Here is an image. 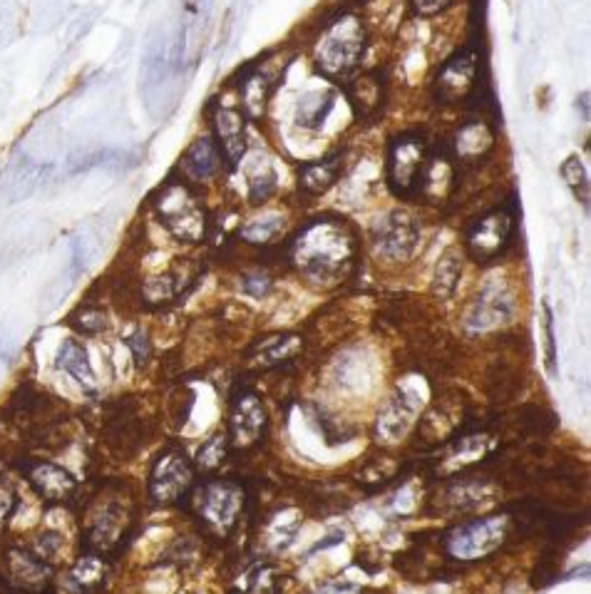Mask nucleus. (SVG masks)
Returning a JSON list of instances; mask_svg holds the SVG:
<instances>
[{
	"mask_svg": "<svg viewBox=\"0 0 591 594\" xmlns=\"http://www.w3.org/2000/svg\"><path fill=\"white\" fill-rule=\"evenodd\" d=\"M460 279H462L460 256H457L455 249H447V252L440 256L438 266H435L433 291L440 296V299H450V296L455 294Z\"/></svg>",
	"mask_w": 591,
	"mask_h": 594,
	"instance_id": "obj_25",
	"label": "nucleus"
},
{
	"mask_svg": "<svg viewBox=\"0 0 591 594\" xmlns=\"http://www.w3.org/2000/svg\"><path fill=\"white\" fill-rule=\"evenodd\" d=\"M562 179L567 182V187L572 189L574 197L582 199L584 207H589V174L584 170L582 160L577 155L567 157L562 165Z\"/></svg>",
	"mask_w": 591,
	"mask_h": 594,
	"instance_id": "obj_31",
	"label": "nucleus"
},
{
	"mask_svg": "<svg viewBox=\"0 0 591 594\" xmlns=\"http://www.w3.org/2000/svg\"><path fill=\"white\" fill-rule=\"evenodd\" d=\"M244 508V490L231 483H207L197 495V510L204 522L217 530H229Z\"/></svg>",
	"mask_w": 591,
	"mask_h": 594,
	"instance_id": "obj_9",
	"label": "nucleus"
},
{
	"mask_svg": "<svg viewBox=\"0 0 591 594\" xmlns=\"http://www.w3.org/2000/svg\"><path fill=\"white\" fill-rule=\"evenodd\" d=\"M25 478H28V483L33 485V490L45 503H65L77 490L73 473H68V470L55 463H45V460L30 463L25 468Z\"/></svg>",
	"mask_w": 591,
	"mask_h": 594,
	"instance_id": "obj_13",
	"label": "nucleus"
},
{
	"mask_svg": "<svg viewBox=\"0 0 591 594\" xmlns=\"http://www.w3.org/2000/svg\"><path fill=\"white\" fill-rule=\"evenodd\" d=\"M495 147V130L485 120H470L452 137V155L462 165H472L487 157Z\"/></svg>",
	"mask_w": 591,
	"mask_h": 594,
	"instance_id": "obj_17",
	"label": "nucleus"
},
{
	"mask_svg": "<svg viewBox=\"0 0 591 594\" xmlns=\"http://www.w3.org/2000/svg\"><path fill=\"white\" fill-rule=\"evenodd\" d=\"M490 493L492 488L485 480H465V483L450 490V503L460 510H472L475 505L485 503Z\"/></svg>",
	"mask_w": 591,
	"mask_h": 594,
	"instance_id": "obj_29",
	"label": "nucleus"
},
{
	"mask_svg": "<svg viewBox=\"0 0 591 594\" xmlns=\"http://www.w3.org/2000/svg\"><path fill=\"white\" fill-rule=\"evenodd\" d=\"M281 229H284V217L254 219V222H249L241 229V239L249 244H269L279 237Z\"/></svg>",
	"mask_w": 591,
	"mask_h": 594,
	"instance_id": "obj_30",
	"label": "nucleus"
},
{
	"mask_svg": "<svg viewBox=\"0 0 591 594\" xmlns=\"http://www.w3.org/2000/svg\"><path fill=\"white\" fill-rule=\"evenodd\" d=\"M323 594H361V592H358L356 585H331L326 587V592Z\"/></svg>",
	"mask_w": 591,
	"mask_h": 594,
	"instance_id": "obj_42",
	"label": "nucleus"
},
{
	"mask_svg": "<svg viewBox=\"0 0 591 594\" xmlns=\"http://www.w3.org/2000/svg\"><path fill=\"white\" fill-rule=\"evenodd\" d=\"M301 336L296 334H286L281 336V339H276L271 346L264 348V353L259 356V363H264V366H276V363L281 361H289V358H294L298 351H301Z\"/></svg>",
	"mask_w": 591,
	"mask_h": 594,
	"instance_id": "obj_32",
	"label": "nucleus"
},
{
	"mask_svg": "<svg viewBox=\"0 0 591 594\" xmlns=\"http://www.w3.org/2000/svg\"><path fill=\"white\" fill-rule=\"evenodd\" d=\"M68 324L73 326L77 334L85 336L105 334V331L110 329V319H107L105 311L97 309V306H80V309L70 316Z\"/></svg>",
	"mask_w": 591,
	"mask_h": 594,
	"instance_id": "obj_28",
	"label": "nucleus"
},
{
	"mask_svg": "<svg viewBox=\"0 0 591 594\" xmlns=\"http://www.w3.org/2000/svg\"><path fill=\"white\" fill-rule=\"evenodd\" d=\"M226 458V438L224 435H212L207 443L199 448L197 465L202 470H217Z\"/></svg>",
	"mask_w": 591,
	"mask_h": 594,
	"instance_id": "obj_34",
	"label": "nucleus"
},
{
	"mask_svg": "<svg viewBox=\"0 0 591 594\" xmlns=\"http://www.w3.org/2000/svg\"><path fill=\"white\" fill-rule=\"evenodd\" d=\"M102 577H105V565H102L100 557H92V555L82 557V560L73 567V572H70V582H73L77 592L95 590V587L102 582Z\"/></svg>",
	"mask_w": 591,
	"mask_h": 594,
	"instance_id": "obj_26",
	"label": "nucleus"
},
{
	"mask_svg": "<svg viewBox=\"0 0 591 594\" xmlns=\"http://www.w3.org/2000/svg\"><path fill=\"white\" fill-rule=\"evenodd\" d=\"M452 3H455V0H413L415 10H418L420 15H438L443 13L445 8H450Z\"/></svg>",
	"mask_w": 591,
	"mask_h": 594,
	"instance_id": "obj_41",
	"label": "nucleus"
},
{
	"mask_svg": "<svg viewBox=\"0 0 591 594\" xmlns=\"http://www.w3.org/2000/svg\"><path fill=\"white\" fill-rule=\"evenodd\" d=\"M515 319V296L505 286H485L467 314L465 326L470 331H495Z\"/></svg>",
	"mask_w": 591,
	"mask_h": 594,
	"instance_id": "obj_10",
	"label": "nucleus"
},
{
	"mask_svg": "<svg viewBox=\"0 0 591 594\" xmlns=\"http://www.w3.org/2000/svg\"><path fill=\"white\" fill-rule=\"evenodd\" d=\"M192 478L194 470L184 450L169 448L154 463L152 475H149V495H152L154 503H177L192 488Z\"/></svg>",
	"mask_w": 591,
	"mask_h": 594,
	"instance_id": "obj_5",
	"label": "nucleus"
},
{
	"mask_svg": "<svg viewBox=\"0 0 591 594\" xmlns=\"http://www.w3.org/2000/svg\"><path fill=\"white\" fill-rule=\"evenodd\" d=\"M452 187H455V165L450 157H428L415 192H420L430 202H440L452 192Z\"/></svg>",
	"mask_w": 591,
	"mask_h": 594,
	"instance_id": "obj_18",
	"label": "nucleus"
},
{
	"mask_svg": "<svg viewBox=\"0 0 591 594\" xmlns=\"http://www.w3.org/2000/svg\"><path fill=\"white\" fill-rule=\"evenodd\" d=\"M125 343H127V348H130V353H132V358H135L137 366L145 368L149 363V358H152V339H149L147 331L137 329L135 334L125 336Z\"/></svg>",
	"mask_w": 591,
	"mask_h": 594,
	"instance_id": "obj_36",
	"label": "nucleus"
},
{
	"mask_svg": "<svg viewBox=\"0 0 591 594\" xmlns=\"http://www.w3.org/2000/svg\"><path fill=\"white\" fill-rule=\"evenodd\" d=\"M55 366H58L60 371L68 373V376H73L85 393L97 391V378L90 366V356H87V351L77 341L73 339L63 341V346H60L58 351V358H55Z\"/></svg>",
	"mask_w": 591,
	"mask_h": 594,
	"instance_id": "obj_21",
	"label": "nucleus"
},
{
	"mask_svg": "<svg viewBox=\"0 0 591 594\" xmlns=\"http://www.w3.org/2000/svg\"><path fill=\"white\" fill-rule=\"evenodd\" d=\"M515 229V217L507 209H495L477 219L467 232V252L477 261H490L507 249Z\"/></svg>",
	"mask_w": 591,
	"mask_h": 594,
	"instance_id": "obj_7",
	"label": "nucleus"
},
{
	"mask_svg": "<svg viewBox=\"0 0 591 594\" xmlns=\"http://www.w3.org/2000/svg\"><path fill=\"white\" fill-rule=\"evenodd\" d=\"M544 361H547L549 376H557V341H554V314L544 301Z\"/></svg>",
	"mask_w": 591,
	"mask_h": 594,
	"instance_id": "obj_35",
	"label": "nucleus"
},
{
	"mask_svg": "<svg viewBox=\"0 0 591 594\" xmlns=\"http://www.w3.org/2000/svg\"><path fill=\"white\" fill-rule=\"evenodd\" d=\"M5 562H8L10 585H15L18 590L43 592L53 580V570H50L48 562L35 555V552L23 550V547L8 550Z\"/></svg>",
	"mask_w": 591,
	"mask_h": 594,
	"instance_id": "obj_14",
	"label": "nucleus"
},
{
	"mask_svg": "<svg viewBox=\"0 0 591 594\" xmlns=\"http://www.w3.org/2000/svg\"><path fill=\"white\" fill-rule=\"evenodd\" d=\"M341 174V157H328L321 162H308L298 172V187L308 197H318V194L328 192L333 184L338 182Z\"/></svg>",
	"mask_w": 591,
	"mask_h": 594,
	"instance_id": "obj_23",
	"label": "nucleus"
},
{
	"mask_svg": "<svg viewBox=\"0 0 591 594\" xmlns=\"http://www.w3.org/2000/svg\"><path fill=\"white\" fill-rule=\"evenodd\" d=\"M480 78V58L475 50H460L440 68L435 78V92L443 102H462L475 92Z\"/></svg>",
	"mask_w": 591,
	"mask_h": 594,
	"instance_id": "obj_8",
	"label": "nucleus"
},
{
	"mask_svg": "<svg viewBox=\"0 0 591 594\" xmlns=\"http://www.w3.org/2000/svg\"><path fill=\"white\" fill-rule=\"evenodd\" d=\"M366 50V25L358 15L331 20L316 40V63L328 78H348Z\"/></svg>",
	"mask_w": 591,
	"mask_h": 594,
	"instance_id": "obj_2",
	"label": "nucleus"
},
{
	"mask_svg": "<svg viewBox=\"0 0 591 594\" xmlns=\"http://www.w3.org/2000/svg\"><path fill=\"white\" fill-rule=\"evenodd\" d=\"M274 75L266 73L264 68L254 70V73L246 75L239 85V97H241V107L249 117L259 120L261 115L266 112L271 100V90H274Z\"/></svg>",
	"mask_w": 591,
	"mask_h": 594,
	"instance_id": "obj_22",
	"label": "nucleus"
},
{
	"mask_svg": "<svg viewBox=\"0 0 591 594\" xmlns=\"http://www.w3.org/2000/svg\"><path fill=\"white\" fill-rule=\"evenodd\" d=\"M154 212L159 222L182 242H202L207 237L209 219L197 194L184 182H167L154 194Z\"/></svg>",
	"mask_w": 591,
	"mask_h": 594,
	"instance_id": "obj_3",
	"label": "nucleus"
},
{
	"mask_svg": "<svg viewBox=\"0 0 591 594\" xmlns=\"http://www.w3.org/2000/svg\"><path fill=\"white\" fill-rule=\"evenodd\" d=\"M420 406H423V401H420L418 393L408 391V388H403V391L398 388V393L390 398L388 406H385L378 416L380 438L388 440V443H395V440L403 438V435L408 433L413 418L418 416Z\"/></svg>",
	"mask_w": 591,
	"mask_h": 594,
	"instance_id": "obj_15",
	"label": "nucleus"
},
{
	"mask_svg": "<svg viewBox=\"0 0 591 594\" xmlns=\"http://www.w3.org/2000/svg\"><path fill=\"white\" fill-rule=\"evenodd\" d=\"M244 291L246 294L256 296V299H264V296L271 291V279L264 274H249L244 279Z\"/></svg>",
	"mask_w": 591,
	"mask_h": 594,
	"instance_id": "obj_40",
	"label": "nucleus"
},
{
	"mask_svg": "<svg viewBox=\"0 0 591 594\" xmlns=\"http://www.w3.org/2000/svg\"><path fill=\"white\" fill-rule=\"evenodd\" d=\"M266 428V408L256 393L244 391L231 408V445L251 448Z\"/></svg>",
	"mask_w": 591,
	"mask_h": 594,
	"instance_id": "obj_12",
	"label": "nucleus"
},
{
	"mask_svg": "<svg viewBox=\"0 0 591 594\" xmlns=\"http://www.w3.org/2000/svg\"><path fill=\"white\" fill-rule=\"evenodd\" d=\"M420 242V229L415 219L405 212L390 214L383 219L378 234H375V247L390 261H405L415 254Z\"/></svg>",
	"mask_w": 591,
	"mask_h": 594,
	"instance_id": "obj_11",
	"label": "nucleus"
},
{
	"mask_svg": "<svg viewBox=\"0 0 591 594\" xmlns=\"http://www.w3.org/2000/svg\"><path fill=\"white\" fill-rule=\"evenodd\" d=\"M122 530H125V517H122L120 505H102V508L92 515L90 525H87V542H90L95 550H110V547L120 540Z\"/></svg>",
	"mask_w": 591,
	"mask_h": 594,
	"instance_id": "obj_19",
	"label": "nucleus"
},
{
	"mask_svg": "<svg viewBox=\"0 0 591 594\" xmlns=\"http://www.w3.org/2000/svg\"><path fill=\"white\" fill-rule=\"evenodd\" d=\"M274 570L269 567H261V570L254 572V577H249V592L251 594H276L274 585Z\"/></svg>",
	"mask_w": 591,
	"mask_h": 594,
	"instance_id": "obj_38",
	"label": "nucleus"
},
{
	"mask_svg": "<svg viewBox=\"0 0 591 594\" xmlns=\"http://www.w3.org/2000/svg\"><path fill=\"white\" fill-rule=\"evenodd\" d=\"M38 547H40L38 557H43V560L48 562L60 552V547H63V537H60L58 532H45V535L38 540Z\"/></svg>",
	"mask_w": 591,
	"mask_h": 594,
	"instance_id": "obj_39",
	"label": "nucleus"
},
{
	"mask_svg": "<svg viewBox=\"0 0 591 594\" xmlns=\"http://www.w3.org/2000/svg\"><path fill=\"white\" fill-rule=\"evenodd\" d=\"M222 162L224 157L212 137H199V140H194L182 157L184 172L194 179H212L214 174L222 170Z\"/></svg>",
	"mask_w": 591,
	"mask_h": 594,
	"instance_id": "obj_20",
	"label": "nucleus"
},
{
	"mask_svg": "<svg viewBox=\"0 0 591 594\" xmlns=\"http://www.w3.org/2000/svg\"><path fill=\"white\" fill-rule=\"evenodd\" d=\"M214 122V142H217L219 152H222L224 162L231 167L239 165V160L246 152V127L244 115L234 107H217L212 117Z\"/></svg>",
	"mask_w": 591,
	"mask_h": 594,
	"instance_id": "obj_16",
	"label": "nucleus"
},
{
	"mask_svg": "<svg viewBox=\"0 0 591 594\" xmlns=\"http://www.w3.org/2000/svg\"><path fill=\"white\" fill-rule=\"evenodd\" d=\"M0 594H13V587H10L3 577H0Z\"/></svg>",
	"mask_w": 591,
	"mask_h": 594,
	"instance_id": "obj_44",
	"label": "nucleus"
},
{
	"mask_svg": "<svg viewBox=\"0 0 591 594\" xmlns=\"http://www.w3.org/2000/svg\"><path fill=\"white\" fill-rule=\"evenodd\" d=\"M507 535V517L505 515H492L482 517V520L467 522V525L455 527V530L447 535V552H450L455 560L472 562L480 560V557H487L490 552H495L497 547L505 542Z\"/></svg>",
	"mask_w": 591,
	"mask_h": 594,
	"instance_id": "obj_4",
	"label": "nucleus"
},
{
	"mask_svg": "<svg viewBox=\"0 0 591 594\" xmlns=\"http://www.w3.org/2000/svg\"><path fill=\"white\" fill-rule=\"evenodd\" d=\"M331 107H333L331 95L306 97V100L301 102V107H298V122H303V125L308 127L318 125V122H323V117L331 112Z\"/></svg>",
	"mask_w": 591,
	"mask_h": 594,
	"instance_id": "obj_33",
	"label": "nucleus"
},
{
	"mask_svg": "<svg viewBox=\"0 0 591 594\" xmlns=\"http://www.w3.org/2000/svg\"><path fill=\"white\" fill-rule=\"evenodd\" d=\"M341 540H343V535H333V537H328V540L316 542V547H313V552H318V550H326L328 545H333V542H341Z\"/></svg>",
	"mask_w": 591,
	"mask_h": 594,
	"instance_id": "obj_43",
	"label": "nucleus"
},
{
	"mask_svg": "<svg viewBox=\"0 0 591 594\" xmlns=\"http://www.w3.org/2000/svg\"><path fill=\"white\" fill-rule=\"evenodd\" d=\"M356 239L338 219H316L303 227L291 247V259L298 271L318 284L338 281L353 264Z\"/></svg>",
	"mask_w": 591,
	"mask_h": 594,
	"instance_id": "obj_1",
	"label": "nucleus"
},
{
	"mask_svg": "<svg viewBox=\"0 0 591 594\" xmlns=\"http://www.w3.org/2000/svg\"><path fill=\"white\" fill-rule=\"evenodd\" d=\"M179 294V284L174 279V274H157L149 276L142 286V299L147 306H162L167 301H172Z\"/></svg>",
	"mask_w": 591,
	"mask_h": 594,
	"instance_id": "obj_27",
	"label": "nucleus"
},
{
	"mask_svg": "<svg viewBox=\"0 0 591 594\" xmlns=\"http://www.w3.org/2000/svg\"><path fill=\"white\" fill-rule=\"evenodd\" d=\"M348 100L356 107L358 115L370 117L373 112H378V107L383 105V85L375 75H361V78H353L351 83L346 85Z\"/></svg>",
	"mask_w": 591,
	"mask_h": 594,
	"instance_id": "obj_24",
	"label": "nucleus"
},
{
	"mask_svg": "<svg viewBox=\"0 0 591 594\" xmlns=\"http://www.w3.org/2000/svg\"><path fill=\"white\" fill-rule=\"evenodd\" d=\"M15 503H18V495H15V488L8 483V480L0 475V532L5 530L8 520L13 517Z\"/></svg>",
	"mask_w": 591,
	"mask_h": 594,
	"instance_id": "obj_37",
	"label": "nucleus"
},
{
	"mask_svg": "<svg viewBox=\"0 0 591 594\" xmlns=\"http://www.w3.org/2000/svg\"><path fill=\"white\" fill-rule=\"evenodd\" d=\"M430 152L423 137L403 135L390 145L388 152V182L398 194H410L418 187Z\"/></svg>",
	"mask_w": 591,
	"mask_h": 594,
	"instance_id": "obj_6",
	"label": "nucleus"
}]
</instances>
